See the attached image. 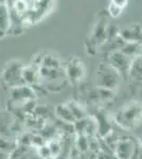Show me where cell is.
<instances>
[{
    "label": "cell",
    "mask_w": 142,
    "mask_h": 159,
    "mask_svg": "<svg viewBox=\"0 0 142 159\" xmlns=\"http://www.w3.org/2000/svg\"><path fill=\"white\" fill-rule=\"evenodd\" d=\"M115 120L118 125L125 129L136 127L142 120V104L139 102H130L117 112Z\"/></svg>",
    "instance_id": "6da1fadb"
},
{
    "label": "cell",
    "mask_w": 142,
    "mask_h": 159,
    "mask_svg": "<svg viewBox=\"0 0 142 159\" xmlns=\"http://www.w3.org/2000/svg\"><path fill=\"white\" fill-rule=\"evenodd\" d=\"M24 67L25 66L19 61L14 60L7 61L2 71L1 82L10 89L25 85L24 79H22Z\"/></svg>",
    "instance_id": "7a4b0ae2"
},
{
    "label": "cell",
    "mask_w": 142,
    "mask_h": 159,
    "mask_svg": "<svg viewBox=\"0 0 142 159\" xmlns=\"http://www.w3.org/2000/svg\"><path fill=\"white\" fill-rule=\"evenodd\" d=\"M120 74L109 64H101L97 69V85L99 88L113 90L118 87Z\"/></svg>",
    "instance_id": "3957f363"
},
{
    "label": "cell",
    "mask_w": 142,
    "mask_h": 159,
    "mask_svg": "<svg viewBox=\"0 0 142 159\" xmlns=\"http://www.w3.org/2000/svg\"><path fill=\"white\" fill-rule=\"evenodd\" d=\"M108 64L120 74V76L130 75L133 58L123 54L120 50L113 51L108 57Z\"/></svg>",
    "instance_id": "277c9868"
},
{
    "label": "cell",
    "mask_w": 142,
    "mask_h": 159,
    "mask_svg": "<svg viewBox=\"0 0 142 159\" xmlns=\"http://www.w3.org/2000/svg\"><path fill=\"white\" fill-rule=\"evenodd\" d=\"M64 70H65L67 79L69 81L73 82V83L81 81L85 74V68L83 63H82V61L77 60V58L70 60V61L64 68Z\"/></svg>",
    "instance_id": "5b68a950"
},
{
    "label": "cell",
    "mask_w": 142,
    "mask_h": 159,
    "mask_svg": "<svg viewBox=\"0 0 142 159\" xmlns=\"http://www.w3.org/2000/svg\"><path fill=\"white\" fill-rule=\"evenodd\" d=\"M11 101L18 103H25L27 101L35 100L36 93L31 86L22 85L11 89Z\"/></svg>",
    "instance_id": "8992f818"
},
{
    "label": "cell",
    "mask_w": 142,
    "mask_h": 159,
    "mask_svg": "<svg viewBox=\"0 0 142 159\" xmlns=\"http://www.w3.org/2000/svg\"><path fill=\"white\" fill-rule=\"evenodd\" d=\"M11 4H7L10 11V31L9 34L18 35L22 33V25H24L25 19L24 15L19 14L16 10L14 9V2L10 1Z\"/></svg>",
    "instance_id": "52a82bcc"
},
{
    "label": "cell",
    "mask_w": 142,
    "mask_h": 159,
    "mask_svg": "<svg viewBox=\"0 0 142 159\" xmlns=\"http://www.w3.org/2000/svg\"><path fill=\"white\" fill-rule=\"evenodd\" d=\"M135 152V144L131 139L119 140L115 147V154L118 159H131Z\"/></svg>",
    "instance_id": "ba28073f"
},
{
    "label": "cell",
    "mask_w": 142,
    "mask_h": 159,
    "mask_svg": "<svg viewBox=\"0 0 142 159\" xmlns=\"http://www.w3.org/2000/svg\"><path fill=\"white\" fill-rule=\"evenodd\" d=\"M39 68L40 66H36L35 64L25 66L22 69V79H24L25 85L32 87L39 82Z\"/></svg>",
    "instance_id": "9c48e42d"
},
{
    "label": "cell",
    "mask_w": 142,
    "mask_h": 159,
    "mask_svg": "<svg viewBox=\"0 0 142 159\" xmlns=\"http://www.w3.org/2000/svg\"><path fill=\"white\" fill-rule=\"evenodd\" d=\"M10 31V11L7 1L0 2V38L9 34Z\"/></svg>",
    "instance_id": "30bf717a"
},
{
    "label": "cell",
    "mask_w": 142,
    "mask_h": 159,
    "mask_svg": "<svg viewBox=\"0 0 142 159\" xmlns=\"http://www.w3.org/2000/svg\"><path fill=\"white\" fill-rule=\"evenodd\" d=\"M55 115L59 119V121H63L68 124H72L76 122V118L73 117L72 112L70 111L69 107L66 104H59L55 107Z\"/></svg>",
    "instance_id": "8fae6325"
},
{
    "label": "cell",
    "mask_w": 142,
    "mask_h": 159,
    "mask_svg": "<svg viewBox=\"0 0 142 159\" xmlns=\"http://www.w3.org/2000/svg\"><path fill=\"white\" fill-rule=\"evenodd\" d=\"M123 54L131 58H136L142 55V43H125L120 49Z\"/></svg>",
    "instance_id": "7c38bea8"
},
{
    "label": "cell",
    "mask_w": 142,
    "mask_h": 159,
    "mask_svg": "<svg viewBox=\"0 0 142 159\" xmlns=\"http://www.w3.org/2000/svg\"><path fill=\"white\" fill-rule=\"evenodd\" d=\"M66 105L69 107V109H70V111L72 112L73 117L76 118V121L87 118V115H86V111H85L84 107L82 106L81 104L77 103V102H76V101H69L68 103H66Z\"/></svg>",
    "instance_id": "4fadbf2b"
},
{
    "label": "cell",
    "mask_w": 142,
    "mask_h": 159,
    "mask_svg": "<svg viewBox=\"0 0 142 159\" xmlns=\"http://www.w3.org/2000/svg\"><path fill=\"white\" fill-rule=\"evenodd\" d=\"M130 76L136 81H142V55L133 60Z\"/></svg>",
    "instance_id": "5bb4252c"
},
{
    "label": "cell",
    "mask_w": 142,
    "mask_h": 159,
    "mask_svg": "<svg viewBox=\"0 0 142 159\" xmlns=\"http://www.w3.org/2000/svg\"><path fill=\"white\" fill-rule=\"evenodd\" d=\"M40 67H46L49 69H59L61 68V61H59L56 55L47 53V54L44 55Z\"/></svg>",
    "instance_id": "9a60e30c"
},
{
    "label": "cell",
    "mask_w": 142,
    "mask_h": 159,
    "mask_svg": "<svg viewBox=\"0 0 142 159\" xmlns=\"http://www.w3.org/2000/svg\"><path fill=\"white\" fill-rule=\"evenodd\" d=\"M76 148L81 153L87 152L89 148V140H87V137L85 135H79L76 138Z\"/></svg>",
    "instance_id": "2e32d148"
},
{
    "label": "cell",
    "mask_w": 142,
    "mask_h": 159,
    "mask_svg": "<svg viewBox=\"0 0 142 159\" xmlns=\"http://www.w3.org/2000/svg\"><path fill=\"white\" fill-rule=\"evenodd\" d=\"M49 148H50L51 153H52V156L53 158H56L58 157V155L61 154V151H62V143L59 140H56V139H53L51 141L47 142Z\"/></svg>",
    "instance_id": "e0dca14e"
},
{
    "label": "cell",
    "mask_w": 142,
    "mask_h": 159,
    "mask_svg": "<svg viewBox=\"0 0 142 159\" xmlns=\"http://www.w3.org/2000/svg\"><path fill=\"white\" fill-rule=\"evenodd\" d=\"M98 96L102 101L109 102L112 101L113 98H115V92H113V90H109V89L98 88Z\"/></svg>",
    "instance_id": "ac0fdd59"
},
{
    "label": "cell",
    "mask_w": 142,
    "mask_h": 159,
    "mask_svg": "<svg viewBox=\"0 0 142 159\" xmlns=\"http://www.w3.org/2000/svg\"><path fill=\"white\" fill-rule=\"evenodd\" d=\"M107 11L109 13V15L112 17H119L121 15V13H122L123 9L122 7H120L118 6L117 3L115 2V0L113 1H110L109 4H108V7H107Z\"/></svg>",
    "instance_id": "d6986e66"
},
{
    "label": "cell",
    "mask_w": 142,
    "mask_h": 159,
    "mask_svg": "<svg viewBox=\"0 0 142 159\" xmlns=\"http://www.w3.org/2000/svg\"><path fill=\"white\" fill-rule=\"evenodd\" d=\"M37 155H38V157H39L40 159L53 158L52 153H51V151H50V148H49L47 143H46L45 145H43V147L37 148Z\"/></svg>",
    "instance_id": "ffe728a7"
},
{
    "label": "cell",
    "mask_w": 142,
    "mask_h": 159,
    "mask_svg": "<svg viewBox=\"0 0 142 159\" xmlns=\"http://www.w3.org/2000/svg\"><path fill=\"white\" fill-rule=\"evenodd\" d=\"M14 150V144L7 138H0V151L4 153H10Z\"/></svg>",
    "instance_id": "44dd1931"
},
{
    "label": "cell",
    "mask_w": 142,
    "mask_h": 159,
    "mask_svg": "<svg viewBox=\"0 0 142 159\" xmlns=\"http://www.w3.org/2000/svg\"><path fill=\"white\" fill-rule=\"evenodd\" d=\"M46 138H44L43 136H40V135H35V136H33L32 137V144L34 145V147L36 148H40V147H43V145H45L46 144Z\"/></svg>",
    "instance_id": "7402d4cb"
},
{
    "label": "cell",
    "mask_w": 142,
    "mask_h": 159,
    "mask_svg": "<svg viewBox=\"0 0 142 159\" xmlns=\"http://www.w3.org/2000/svg\"><path fill=\"white\" fill-rule=\"evenodd\" d=\"M115 2L120 7H122V9H124V7L127 6V3H128V1H126V0H115Z\"/></svg>",
    "instance_id": "603a6c76"
},
{
    "label": "cell",
    "mask_w": 142,
    "mask_h": 159,
    "mask_svg": "<svg viewBox=\"0 0 142 159\" xmlns=\"http://www.w3.org/2000/svg\"><path fill=\"white\" fill-rule=\"evenodd\" d=\"M77 159H89V157H84L83 155H80V156H79V158H77Z\"/></svg>",
    "instance_id": "cb8c5ba5"
}]
</instances>
